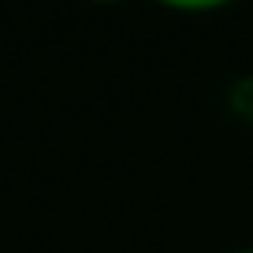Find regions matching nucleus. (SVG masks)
Listing matches in <instances>:
<instances>
[{
  "instance_id": "nucleus-1",
  "label": "nucleus",
  "mask_w": 253,
  "mask_h": 253,
  "mask_svg": "<svg viewBox=\"0 0 253 253\" xmlns=\"http://www.w3.org/2000/svg\"><path fill=\"white\" fill-rule=\"evenodd\" d=\"M231 108H235L246 123H253V75L231 86Z\"/></svg>"
},
{
  "instance_id": "nucleus-2",
  "label": "nucleus",
  "mask_w": 253,
  "mask_h": 253,
  "mask_svg": "<svg viewBox=\"0 0 253 253\" xmlns=\"http://www.w3.org/2000/svg\"><path fill=\"white\" fill-rule=\"evenodd\" d=\"M238 253H253V250H238Z\"/></svg>"
}]
</instances>
